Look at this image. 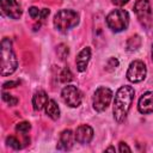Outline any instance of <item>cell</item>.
I'll return each instance as SVG.
<instances>
[{
    "instance_id": "obj_1",
    "label": "cell",
    "mask_w": 153,
    "mask_h": 153,
    "mask_svg": "<svg viewBox=\"0 0 153 153\" xmlns=\"http://www.w3.org/2000/svg\"><path fill=\"white\" fill-rule=\"evenodd\" d=\"M134 88L131 86H128V85H124V86H121L116 94H115V99H114V118L116 120V122L118 123H122L127 115H128V111L130 109V105H131V102L134 99Z\"/></svg>"
},
{
    "instance_id": "obj_2",
    "label": "cell",
    "mask_w": 153,
    "mask_h": 153,
    "mask_svg": "<svg viewBox=\"0 0 153 153\" xmlns=\"http://www.w3.org/2000/svg\"><path fill=\"white\" fill-rule=\"evenodd\" d=\"M18 67V61L12 48L10 38L5 37L1 41V75L6 76L12 74Z\"/></svg>"
},
{
    "instance_id": "obj_3",
    "label": "cell",
    "mask_w": 153,
    "mask_h": 153,
    "mask_svg": "<svg viewBox=\"0 0 153 153\" xmlns=\"http://www.w3.org/2000/svg\"><path fill=\"white\" fill-rule=\"evenodd\" d=\"M79 23V14L73 10H60L54 17V26L60 32H66L76 26Z\"/></svg>"
},
{
    "instance_id": "obj_4",
    "label": "cell",
    "mask_w": 153,
    "mask_h": 153,
    "mask_svg": "<svg viewBox=\"0 0 153 153\" xmlns=\"http://www.w3.org/2000/svg\"><path fill=\"white\" fill-rule=\"evenodd\" d=\"M106 25L114 32H121L128 27L129 24V13L126 10L117 8L111 11L106 16Z\"/></svg>"
},
{
    "instance_id": "obj_5",
    "label": "cell",
    "mask_w": 153,
    "mask_h": 153,
    "mask_svg": "<svg viewBox=\"0 0 153 153\" xmlns=\"http://www.w3.org/2000/svg\"><path fill=\"white\" fill-rule=\"evenodd\" d=\"M112 99V91L108 87H98L93 94V98H92V104H93V109L98 112H102L104 111Z\"/></svg>"
},
{
    "instance_id": "obj_6",
    "label": "cell",
    "mask_w": 153,
    "mask_h": 153,
    "mask_svg": "<svg viewBox=\"0 0 153 153\" xmlns=\"http://www.w3.org/2000/svg\"><path fill=\"white\" fill-rule=\"evenodd\" d=\"M61 98L65 104L71 108H78L81 104L82 94L80 90L74 85H67L61 91Z\"/></svg>"
},
{
    "instance_id": "obj_7",
    "label": "cell",
    "mask_w": 153,
    "mask_h": 153,
    "mask_svg": "<svg viewBox=\"0 0 153 153\" xmlns=\"http://www.w3.org/2000/svg\"><path fill=\"white\" fill-rule=\"evenodd\" d=\"M134 11L139 22L143 26L148 27L152 24V8L149 0H136L134 5Z\"/></svg>"
},
{
    "instance_id": "obj_8",
    "label": "cell",
    "mask_w": 153,
    "mask_h": 153,
    "mask_svg": "<svg viewBox=\"0 0 153 153\" xmlns=\"http://www.w3.org/2000/svg\"><path fill=\"white\" fill-rule=\"evenodd\" d=\"M146 74H147L146 65L140 60H135L128 67L127 79L131 82H140L146 78Z\"/></svg>"
},
{
    "instance_id": "obj_9",
    "label": "cell",
    "mask_w": 153,
    "mask_h": 153,
    "mask_svg": "<svg viewBox=\"0 0 153 153\" xmlns=\"http://www.w3.org/2000/svg\"><path fill=\"white\" fill-rule=\"evenodd\" d=\"M1 11L5 16L12 19H19L22 17V7L17 0H0Z\"/></svg>"
},
{
    "instance_id": "obj_10",
    "label": "cell",
    "mask_w": 153,
    "mask_h": 153,
    "mask_svg": "<svg viewBox=\"0 0 153 153\" xmlns=\"http://www.w3.org/2000/svg\"><path fill=\"white\" fill-rule=\"evenodd\" d=\"M74 136H75V141L79 143L82 145L90 143L93 137V129L87 124H81L76 128Z\"/></svg>"
},
{
    "instance_id": "obj_11",
    "label": "cell",
    "mask_w": 153,
    "mask_h": 153,
    "mask_svg": "<svg viewBox=\"0 0 153 153\" xmlns=\"http://www.w3.org/2000/svg\"><path fill=\"white\" fill-rule=\"evenodd\" d=\"M74 140H75V136H74L73 131L71 129H65L63 131H61V134L59 136L56 147H57V149H61V151H68L72 148Z\"/></svg>"
},
{
    "instance_id": "obj_12",
    "label": "cell",
    "mask_w": 153,
    "mask_h": 153,
    "mask_svg": "<svg viewBox=\"0 0 153 153\" xmlns=\"http://www.w3.org/2000/svg\"><path fill=\"white\" fill-rule=\"evenodd\" d=\"M137 109L143 115L153 112V91H148L141 96L137 103Z\"/></svg>"
},
{
    "instance_id": "obj_13",
    "label": "cell",
    "mask_w": 153,
    "mask_h": 153,
    "mask_svg": "<svg viewBox=\"0 0 153 153\" xmlns=\"http://www.w3.org/2000/svg\"><path fill=\"white\" fill-rule=\"evenodd\" d=\"M91 59V49L88 47H85L76 56V68L79 72H85L88 65V61Z\"/></svg>"
},
{
    "instance_id": "obj_14",
    "label": "cell",
    "mask_w": 153,
    "mask_h": 153,
    "mask_svg": "<svg viewBox=\"0 0 153 153\" xmlns=\"http://www.w3.org/2000/svg\"><path fill=\"white\" fill-rule=\"evenodd\" d=\"M48 100H49V99H48V96H47V93H45L44 91L39 90V91L35 92V94H33V97H32V105H33V109L37 110V111L42 110V109L45 106V104L48 103Z\"/></svg>"
},
{
    "instance_id": "obj_15",
    "label": "cell",
    "mask_w": 153,
    "mask_h": 153,
    "mask_svg": "<svg viewBox=\"0 0 153 153\" xmlns=\"http://www.w3.org/2000/svg\"><path fill=\"white\" fill-rule=\"evenodd\" d=\"M44 108H45V114L51 120H57L60 117V109H59V106L54 99H49Z\"/></svg>"
},
{
    "instance_id": "obj_16",
    "label": "cell",
    "mask_w": 153,
    "mask_h": 153,
    "mask_svg": "<svg viewBox=\"0 0 153 153\" xmlns=\"http://www.w3.org/2000/svg\"><path fill=\"white\" fill-rule=\"evenodd\" d=\"M141 37L139 36V35H134V36H131L128 41H127V49L129 50V51H134V50H136V49H139L140 48V45H141Z\"/></svg>"
},
{
    "instance_id": "obj_17",
    "label": "cell",
    "mask_w": 153,
    "mask_h": 153,
    "mask_svg": "<svg viewBox=\"0 0 153 153\" xmlns=\"http://www.w3.org/2000/svg\"><path fill=\"white\" fill-rule=\"evenodd\" d=\"M72 79H73V74H72L71 69H69L68 67H65V68L62 69V72L60 73V80L66 84V82L71 81Z\"/></svg>"
},
{
    "instance_id": "obj_18",
    "label": "cell",
    "mask_w": 153,
    "mask_h": 153,
    "mask_svg": "<svg viewBox=\"0 0 153 153\" xmlns=\"http://www.w3.org/2000/svg\"><path fill=\"white\" fill-rule=\"evenodd\" d=\"M56 53H57V55H59V57L61 59V60H65L67 56H68V54H69V49H68V47L66 45V44H59L57 45V49H56Z\"/></svg>"
},
{
    "instance_id": "obj_19",
    "label": "cell",
    "mask_w": 153,
    "mask_h": 153,
    "mask_svg": "<svg viewBox=\"0 0 153 153\" xmlns=\"http://www.w3.org/2000/svg\"><path fill=\"white\" fill-rule=\"evenodd\" d=\"M6 143L10 146V147H12L13 149H20V142H19V140L16 137V136H7L6 137Z\"/></svg>"
},
{
    "instance_id": "obj_20",
    "label": "cell",
    "mask_w": 153,
    "mask_h": 153,
    "mask_svg": "<svg viewBox=\"0 0 153 153\" xmlns=\"http://www.w3.org/2000/svg\"><path fill=\"white\" fill-rule=\"evenodd\" d=\"M2 100H4L5 103H7L8 105H11V106L17 105V103H18V98H16V97H13L12 94L6 93V92H2Z\"/></svg>"
},
{
    "instance_id": "obj_21",
    "label": "cell",
    "mask_w": 153,
    "mask_h": 153,
    "mask_svg": "<svg viewBox=\"0 0 153 153\" xmlns=\"http://www.w3.org/2000/svg\"><path fill=\"white\" fill-rule=\"evenodd\" d=\"M30 128H31V124H30L29 122H26V121L19 122V123L16 126V130L19 131V133H23V134L27 133V131L30 130Z\"/></svg>"
},
{
    "instance_id": "obj_22",
    "label": "cell",
    "mask_w": 153,
    "mask_h": 153,
    "mask_svg": "<svg viewBox=\"0 0 153 153\" xmlns=\"http://www.w3.org/2000/svg\"><path fill=\"white\" fill-rule=\"evenodd\" d=\"M117 66H118V60H117L116 57H110V59L108 60V62H106V69H108L109 72L114 71Z\"/></svg>"
},
{
    "instance_id": "obj_23",
    "label": "cell",
    "mask_w": 153,
    "mask_h": 153,
    "mask_svg": "<svg viewBox=\"0 0 153 153\" xmlns=\"http://www.w3.org/2000/svg\"><path fill=\"white\" fill-rule=\"evenodd\" d=\"M29 14H30V17H31L32 19H36V18L39 17V14H41V10H38L37 7L32 6V7L29 8Z\"/></svg>"
},
{
    "instance_id": "obj_24",
    "label": "cell",
    "mask_w": 153,
    "mask_h": 153,
    "mask_svg": "<svg viewBox=\"0 0 153 153\" xmlns=\"http://www.w3.org/2000/svg\"><path fill=\"white\" fill-rule=\"evenodd\" d=\"M118 151L120 152H131L130 147L126 143V142H120V146H118Z\"/></svg>"
},
{
    "instance_id": "obj_25",
    "label": "cell",
    "mask_w": 153,
    "mask_h": 153,
    "mask_svg": "<svg viewBox=\"0 0 153 153\" xmlns=\"http://www.w3.org/2000/svg\"><path fill=\"white\" fill-rule=\"evenodd\" d=\"M17 85H19V81H6V82H4L2 87L4 88H11V87H14Z\"/></svg>"
},
{
    "instance_id": "obj_26",
    "label": "cell",
    "mask_w": 153,
    "mask_h": 153,
    "mask_svg": "<svg viewBox=\"0 0 153 153\" xmlns=\"http://www.w3.org/2000/svg\"><path fill=\"white\" fill-rule=\"evenodd\" d=\"M49 13H50L49 8H42V10H41V14H39V18L43 20V19H45V18L49 16Z\"/></svg>"
},
{
    "instance_id": "obj_27",
    "label": "cell",
    "mask_w": 153,
    "mask_h": 153,
    "mask_svg": "<svg viewBox=\"0 0 153 153\" xmlns=\"http://www.w3.org/2000/svg\"><path fill=\"white\" fill-rule=\"evenodd\" d=\"M128 1H129V0H112V2H114L115 5H118V6H123V5H126Z\"/></svg>"
},
{
    "instance_id": "obj_28",
    "label": "cell",
    "mask_w": 153,
    "mask_h": 153,
    "mask_svg": "<svg viewBox=\"0 0 153 153\" xmlns=\"http://www.w3.org/2000/svg\"><path fill=\"white\" fill-rule=\"evenodd\" d=\"M105 151H111V152H115V148H114V147H108Z\"/></svg>"
},
{
    "instance_id": "obj_29",
    "label": "cell",
    "mask_w": 153,
    "mask_h": 153,
    "mask_svg": "<svg viewBox=\"0 0 153 153\" xmlns=\"http://www.w3.org/2000/svg\"><path fill=\"white\" fill-rule=\"evenodd\" d=\"M152 59H153V45H152Z\"/></svg>"
}]
</instances>
